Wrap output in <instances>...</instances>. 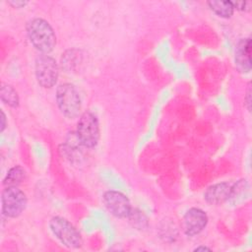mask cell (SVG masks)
Segmentation results:
<instances>
[{
	"label": "cell",
	"mask_w": 252,
	"mask_h": 252,
	"mask_svg": "<svg viewBox=\"0 0 252 252\" xmlns=\"http://www.w3.org/2000/svg\"><path fill=\"white\" fill-rule=\"evenodd\" d=\"M26 31L32 45L41 54L50 53L56 45V35L51 25L42 18H33L27 23Z\"/></svg>",
	"instance_id": "1"
},
{
	"label": "cell",
	"mask_w": 252,
	"mask_h": 252,
	"mask_svg": "<svg viewBox=\"0 0 252 252\" xmlns=\"http://www.w3.org/2000/svg\"><path fill=\"white\" fill-rule=\"evenodd\" d=\"M56 102L60 112L67 118L79 116L82 101L77 88L71 83L60 84L56 89Z\"/></svg>",
	"instance_id": "2"
},
{
	"label": "cell",
	"mask_w": 252,
	"mask_h": 252,
	"mask_svg": "<svg viewBox=\"0 0 252 252\" xmlns=\"http://www.w3.org/2000/svg\"><path fill=\"white\" fill-rule=\"evenodd\" d=\"M49 228L53 235L66 247L76 249L80 248L83 239L79 230L65 218L60 216L52 217L49 220Z\"/></svg>",
	"instance_id": "3"
},
{
	"label": "cell",
	"mask_w": 252,
	"mask_h": 252,
	"mask_svg": "<svg viewBox=\"0 0 252 252\" xmlns=\"http://www.w3.org/2000/svg\"><path fill=\"white\" fill-rule=\"evenodd\" d=\"M76 136L81 145L88 149L94 148L99 140V122L92 111H85L77 123Z\"/></svg>",
	"instance_id": "4"
},
{
	"label": "cell",
	"mask_w": 252,
	"mask_h": 252,
	"mask_svg": "<svg viewBox=\"0 0 252 252\" xmlns=\"http://www.w3.org/2000/svg\"><path fill=\"white\" fill-rule=\"evenodd\" d=\"M35 78L37 83L45 89L52 88L59 77V67L56 60L48 54H40L35 59Z\"/></svg>",
	"instance_id": "5"
},
{
	"label": "cell",
	"mask_w": 252,
	"mask_h": 252,
	"mask_svg": "<svg viewBox=\"0 0 252 252\" xmlns=\"http://www.w3.org/2000/svg\"><path fill=\"white\" fill-rule=\"evenodd\" d=\"M28 199L17 186H7L1 194L2 214L7 218H17L26 209Z\"/></svg>",
	"instance_id": "6"
},
{
	"label": "cell",
	"mask_w": 252,
	"mask_h": 252,
	"mask_svg": "<svg viewBox=\"0 0 252 252\" xmlns=\"http://www.w3.org/2000/svg\"><path fill=\"white\" fill-rule=\"evenodd\" d=\"M102 201L108 212L116 218L127 219L132 211L130 200L120 191L108 190L104 192Z\"/></svg>",
	"instance_id": "7"
},
{
	"label": "cell",
	"mask_w": 252,
	"mask_h": 252,
	"mask_svg": "<svg viewBox=\"0 0 252 252\" xmlns=\"http://www.w3.org/2000/svg\"><path fill=\"white\" fill-rule=\"evenodd\" d=\"M208 216L200 208H190L183 217L184 232L187 236L199 234L208 224Z\"/></svg>",
	"instance_id": "8"
},
{
	"label": "cell",
	"mask_w": 252,
	"mask_h": 252,
	"mask_svg": "<svg viewBox=\"0 0 252 252\" xmlns=\"http://www.w3.org/2000/svg\"><path fill=\"white\" fill-rule=\"evenodd\" d=\"M235 67L240 73L246 74L251 71V38H241L235 48Z\"/></svg>",
	"instance_id": "9"
},
{
	"label": "cell",
	"mask_w": 252,
	"mask_h": 252,
	"mask_svg": "<svg viewBox=\"0 0 252 252\" xmlns=\"http://www.w3.org/2000/svg\"><path fill=\"white\" fill-rule=\"evenodd\" d=\"M232 183L219 182L207 188L204 193V199L208 204L220 205L228 201Z\"/></svg>",
	"instance_id": "10"
},
{
	"label": "cell",
	"mask_w": 252,
	"mask_h": 252,
	"mask_svg": "<svg viewBox=\"0 0 252 252\" xmlns=\"http://www.w3.org/2000/svg\"><path fill=\"white\" fill-rule=\"evenodd\" d=\"M249 196V184L247 180L240 179L235 183H232L230 195L228 198V203L232 205H237L247 199Z\"/></svg>",
	"instance_id": "11"
},
{
	"label": "cell",
	"mask_w": 252,
	"mask_h": 252,
	"mask_svg": "<svg viewBox=\"0 0 252 252\" xmlns=\"http://www.w3.org/2000/svg\"><path fill=\"white\" fill-rule=\"evenodd\" d=\"M207 5L209 6L210 10L213 11L217 16L228 19L230 18L234 13V8L231 1H208Z\"/></svg>",
	"instance_id": "12"
},
{
	"label": "cell",
	"mask_w": 252,
	"mask_h": 252,
	"mask_svg": "<svg viewBox=\"0 0 252 252\" xmlns=\"http://www.w3.org/2000/svg\"><path fill=\"white\" fill-rule=\"evenodd\" d=\"M0 97L2 102L10 107L17 108L20 104V97L15 88L9 84H3L0 90Z\"/></svg>",
	"instance_id": "13"
},
{
	"label": "cell",
	"mask_w": 252,
	"mask_h": 252,
	"mask_svg": "<svg viewBox=\"0 0 252 252\" xmlns=\"http://www.w3.org/2000/svg\"><path fill=\"white\" fill-rule=\"evenodd\" d=\"M26 178V170L21 165H15L11 167L4 179L3 184L7 186H18L20 183H22Z\"/></svg>",
	"instance_id": "14"
},
{
	"label": "cell",
	"mask_w": 252,
	"mask_h": 252,
	"mask_svg": "<svg viewBox=\"0 0 252 252\" xmlns=\"http://www.w3.org/2000/svg\"><path fill=\"white\" fill-rule=\"evenodd\" d=\"M127 219L129 220L130 223L137 229H145L148 226V219L146 215L138 209L132 208V211Z\"/></svg>",
	"instance_id": "15"
},
{
	"label": "cell",
	"mask_w": 252,
	"mask_h": 252,
	"mask_svg": "<svg viewBox=\"0 0 252 252\" xmlns=\"http://www.w3.org/2000/svg\"><path fill=\"white\" fill-rule=\"evenodd\" d=\"M234 10H238L241 12H247L251 9L252 3L250 1H231Z\"/></svg>",
	"instance_id": "16"
},
{
	"label": "cell",
	"mask_w": 252,
	"mask_h": 252,
	"mask_svg": "<svg viewBox=\"0 0 252 252\" xmlns=\"http://www.w3.org/2000/svg\"><path fill=\"white\" fill-rule=\"evenodd\" d=\"M7 3L13 8H24L29 4V2L25 0H11V1H8Z\"/></svg>",
	"instance_id": "17"
},
{
	"label": "cell",
	"mask_w": 252,
	"mask_h": 252,
	"mask_svg": "<svg viewBox=\"0 0 252 252\" xmlns=\"http://www.w3.org/2000/svg\"><path fill=\"white\" fill-rule=\"evenodd\" d=\"M245 105H246V108L248 109V111H250V109H251V86H250V83L248 84V88L246 91Z\"/></svg>",
	"instance_id": "18"
},
{
	"label": "cell",
	"mask_w": 252,
	"mask_h": 252,
	"mask_svg": "<svg viewBox=\"0 0 252 252\" xmlns=\"http://www.w3.org/2000/svg\"><path fill=\"white\" fill-rule=\"evenodd\" d=\"M1 125H0V132L2 133L5 129H6V126H7V117H6V114L5 112L3 111V109H1Z\"/></svg>",
	"instance_id": "19"
},
{
	"label": "cell",
	"mask_w": 252,
	"mask_h": 252,
	"mask_svg": "<svg viewBox=\"0 0 252 252\" xmlns=\"http://www.w3.org/2000/svg\"><path fill=\"white\" fill-rule=\"evenodd\" d=\"M212 249L210 248V247H208V246H205V245H199V246H197L195 249H194V251H211Z\"/></svg>",
	"instance_id": "20"
}]
</instances>
